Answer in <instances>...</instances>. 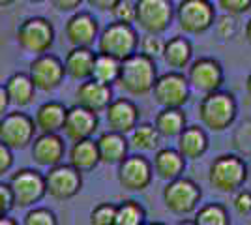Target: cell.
<instances>
[{
    "mask_svg": "<svg viewBox=\"0 0 251 225\" xmlns=\"http://www.w3.org/2000/svg\"><path fill=\"white\" fill-rule=\"evenodd\" d=\"M156 79V62L143 56L141 53H135L120 62V75L116 83L131 96H145L148 92H152Z\"/></svg>",
    "mask_w": 251,
    "mask_h": 225,
    "instance_id": "cell-1",
    "label": "cell"
},
{
    "mask_svg": "<svg viewBox=\"0 0 251 225\" xmlns=\"http://www.w3.org/2000/svg\"><path fill=\"white\" fill-rule=\"evenodd\" d=\"M238 115V103L229 92H212L201 100L199 118L204 128L212 131H223L232 126L234 118Z\"/></svg>",
    "mask_w": 251,
    "mask_h": 225,
    "instance_id": "cell-2",
    "label": "cell"
},
{
    "mask_svg": "<svg viewBox=\"0 0 251 225\" xmlns=\"http://www.w3.org/2000/svg\"><path fill=\"white\" fill-rule=\"evenodd\" d=\"M139 49V34L131 25L111 23L98 36V53L113 56L118 62L129 58Z\"/></svg>",
    "mask_w": 251,
    "mask_h": 225,
    "instance_id": "cell-3",
    "label": "cell"
},
{
    "mask_svg": "<svg viewBox=\"0 0 251 225\" xmlns=\"http://www.w3.org/2000/svg\"><path fill=\"white\" fill-rule=\"evenodd\" d=\"M208 180L218 192H238L248 180V165L236 154H221L210 165Z\"/></svg>",
    "mask_w": 251,
    "mask_h": 225,
    "instance_id": "cell-4",
    "label": "cell"
},
{
    "mask_svg": "<svg viewBox=\"0 0 251 225\" xmlns=\"http://www.w3.org/2000/svg\"><path fill=\"white\" fill-rule=\"evenodd\" d=\"M175 19L171 0H135V23L147 34L161 36Z\"/></svg>",
    "mask_w": 251,
    "mask_h": 225,
    "instance_id": "cell-5",
    "label": "cell"
},
{
    "mask_svg": "<svg viewBox=\"0 0 251 225\" xmlns=\"http://www.w3.org/2000/svg\"><path fill=\"white\" fill-rule=\"evenodd\" d=\"M36 131L38 129L34 118H30L26 113L13 111L0 118V143L10 150H23L30 147Z\"/></svg>",
    "mask_w": 251,
    "mask_h": 225,
    "instance_id": "cell-6",
    "label": "cell"
},
{
    "mask_svg": "<svg viewBox=\"0 0 251 225\" xmlns=\"http://www.w3.org/2000/svg\"><path fill=\"white\" fill-rule=\"evenodd\" d=\"M175 15L186 34L206 32L216 23V8L210 0H182Z\"/></svg>",
    "mask_w": 251,
    "mask_h": 225,
    "instance_id": "cell-7",
    "label": "cell"
},
{
    "mask_svg": "<svg viewBox=\"0 0 251 225\" xmlns=\"http://www.w3.org/2000/svg\"><path fill=\"white\" fill-rule=\"evenodd\" d=\"M11 190V197H13V204L19 208H28L40 203L45 197V180L43 175L36 169H19L13 173L8 182Z\"/></svg>",
    "mask_w": 251,
    "mask_h": 225,
    "instance_id": "cell-8",
    "label": "cell"
},
{
    "mask_svg": "<svg viewBox=\"0 0 251 225\" xmlns=\"http://www.w3.org/2000/svg\"><path fill=\"white\" fill-rule=\"evenodd\" d=\"M201 197H202L201 188L191 178H186V176L171 180L163 188V203L173 214L178 216L191 214L193 210H197Z\"/></svg>",
    "mask_w": 251,
    "mask_h": 225,
    "instance_id": "cell-9",
    "label": "cell"
},
{
    "mask_svg": "<svg viewBox=\"0 0 251 225\" xmlns=\"http://www.w3.org/2000/svg\"><path fill=\"white\" fill-rule=\"evenodd\" d=\"M54 42V28L45 17H28L17 28V43L26 53L45 54Z\"/></svg>",
    "mask_w": 251,
    "mask_h": 225,
    "instance_id": "cell-10",
    "label": "cell"
},
{
    "mask_svg": "<svg viewBox=\"0 0 251 225\" xmlns=\"http://www.w3.org/2000/svg\"><path fill=\"white\" fill-rule=\"evenodd\" d=\"M152 94L156 103L163 109H182L189 100L191 88L188 79L178 72L157 75L156 83L152 86Z\"/></svg>",
    "mask_w": 251,
    "mask_h": 225,
    "instance_id": "cell-11",
    "label": "cell"
},
{
    "mask_svg": "<svg viewBox=\"0 0 251 225\" xmlns=\"http://www.w3.org/2000/svg\"><path fill=\"white\" fill-rule=\"evenodd\" d=\"M43 180H45V195H49L56 201L74 199L83 188V175L75 171L68 163L51 167L43 175Z\"/></svg>",
    "mask_w": 251,
    "mask_h": 225,
    "instance_id": "cell-12",
    "label": "cell"
},
{
    "mask_svg": "<svg viewBox=\"0 0 251 225\" xmlns=\"http://www.w3.org/2000/svg\"><path fill=\"white\" fill-rule=\"evenodd\" d=\"M186 79L189 83V88H195L197 92H202L206 96V94L221 90L223 81H225V74H223V66L220 60L202 56V58H197L195 62L189 64V72Z\"/></svg>",
    "mask_w": 251,
    "mask_h": 225,
    "instance_id": "cell-13",
    "label": "cell"
},
{
    "mask_svg": "<svg viewBox=\"0 0 251 225\" xmlns=\"http://www.w3.org/2000/svg\"><path fill=\"white\" fill-rule=\"evenodd\" d=\"M28 77L34 83L36 90H43V92H52L58 86L62 85L64 77V64L62 60L54 54H40L30 62V72Z\"/></svg>",
    "mask_w": 251,
    "mask_h": 225,
    "instance_id": "cell-14",
    "label": "cell"
},
{
    "mask_svg": "<svg viewBox=\"0 0 251 225\" xmlns=\"http://www.w3.org/2000/svg\"><path fill=\"white\" fill-rule=\"evenodd\" d=\"M152 163L141 154L127 156L118 163V182L127 192H143L152 182Z\"/></svg>",
    "mask_w": 251,
    "mask_h": 225,
    "instance_id": "cell-15",
    "label": "cell"
},
{
    "mask_svg": "<svg viewBox=\"0 0 251 225\" xmlns=\"http://www.w3.org/2000/svg\"><path fill=\"white\" fill-rule=\"evenodd\" d=\"M30 147L34 163L47 169L60 165L66 156V143L58 133H40L34 137Z\"/></svg>",
    "mask_w": 251,
    "mask_h": 225,
    "instance_id": "cell-16",
    "label": "cell"
},
{
    "mask_svg": "<svg viewBox=\"0 0 251 225\" xmlns=\"http://www.w3.org/2000/svg\"><path fill=\"white\" fill-rule=\"evenodd\" d=\"M139 107L127 98H118L109 103L105 109V117L109 124V131H115L120 135L131 133L133 128L139 124Z\"/></svg>",
    "mask_w": 251,
    "mask_h": 225,
    "instance_id": "cell-17",
    "label": "cell"
},
{
    "mask_svg": "<svg viewBox=\"0 0 251 225\" xmlns=\"http://www.w3.org/2000/svg\"><path fill=\"white\" fill-rule=\"evenodd\" d=\"M64 32H66L68 42L74 47H88L90 49L94 42H98L100 28H98V21L90 13L79 11L68 19Z\"/></svg>",
    "mask_w": 251,
    "mask_h": 225,
    "instance_id": "cell-18",
    "label": "cell"
},
{
    "mask_svg": "<svg viewBox=\"0 0 251 225\" xmlns=\"http://www.w3.org/2000/svg\"><path fill=\"white\" fill-rule=\"evenodd\" d=\"M98 115L92 111H86V109L74 105L72 109H68V115H66V122H64V133L70 141H84V139H92V135L98 129Z\"/></svg>",
    "mask_w": 251,
    "mask_h": 225,
    "instance_id": "cell-19",
    "label": "cell"
},
{
    "mask_svg": "<svg viewBox=\"0 0 251 225\" xmlns=\"http://www.w3.org/2000/svg\"><path fill=\"white\" fill-rule=\"evenodd\" d=\"M75 100H77L75 105L98 115V113L105 111L109 107V103L113 101V88L88 79L79 85L77 92H75Z\"/></svg>",
    "mask_w": 251,
    "mask_h": 225,
    "instance_id": "cell-20",
    "label": "cell"
},
{
    "mask_svg": "<svg viewBox=\"0 0 251 225\" xmlns=\"http://www.w3.org/2000/svg\"><path fill=\"white\" fill-rule=\"evenodd\" d=\"M96 147H98V154H100V163H107V165L122 163L129 152V143L126 139V135H120L115 131L101 133L96 139Z\"/></svg>",
    "mask_w": 251,
    "mask_h": 225,
    "instance_id": "cell-21",
    "label": "cell"
},
{
    "mask_svg": "<svg viewBox=\"0 0 251 225\" xmlns=\"http://www.w3.org/2000/svg\"><path fill=\"white\" fill-rule=\"evenodd\" d=\"M96 53L88 47H72L64 60V74L75 81H88L94 68Z\"/></svg>",
    "mask_w": 251,
    "mask_h": 225,
    "instance_id": "cell-22",
    "label": "cell"
},
{
    "mask_svg": "<svg viewBox=\"0 0 251 225\" xmlns=\"http://www.w3.org/2000/svg\"><path fill=\"white\" fill-rule=\"evenodd\" d=\"M186 169V160L180 156L176 149H159L154 154V163H152V171L165 182L176 180L182 176V173Z\"/></svg>",
    "mask_w": 251,
    "mask_h": 225,
    "instance_id": "cell-23",
    "label": "cell"
},
{
    "mask_svg": "<svg viewBox=\"0 0 251 225\" xmlns=\"http://www.w3.org/2000/svg\"><path fill=\"white\" fill-rule=\"evenodd\" d=\"M208 135L199 126H186L178 135V152L184 160H199L208 150Z\"/></svg>",
    "mask_w": 251,
    "mask_h": 225,
    "instance_id": "cell-24",
    "label": "cell"
},
{
    "mask_svg": "<svg viewBox=\"0 0 251 225\" xmlns=\"http://www.w3.org/2000/svg\"><path fill=\"white\" fill-rule=\"evenodd\" d=\"M66 115H68V109L60 101H47L40 105L34 115L36 129H40L42 133H58L64 129Z\"/></svg>",
    "mask_w": 251,
    "mask_h": 225,
    "instance_id": "cell-25",
    "label": "cell"
},
{
    "mask_svg": "<svg viewBox=\"0 0 251 225\" xmlns=\"http://www.w3.org/2000/svg\"><path fill=\"white\" fill-rule=\"evenodd\" d=\"M70 163L75 171H79L81 175L83 173H90L94 171L96 167L100 165V154H98V147H96L94 139H84V141H77L72 145L70 149Z\"/></svg>",
    "mask_w": 251,
    "mask_h": 225,
    "instance_id": "cell-26",
    "label": "cell"
},
{
    "mask_svg": "<svg viewBox=\"0 0 251 225\" xmlns=\"http://www.w3.org/2000/svg\"><path fill=\"white\" fill-rule=\"evenodd\" d=\"M161 56L169 68H175V70L188 68L193 58V45L184 36H173L165 42Z\"/></svg>",
    "mask_w": 251,
    "mask_h": 225,
    "instance_id": "cell-27",
    "label": "cell"
},
{
    "mask_svg": "<svg viewBox=\"0 0 251 225\" xmlns=\"http://www.w3.org/2000/svg\"><path fill=\"white\" fill-rule=\"evenodd\" d=\"M6 94L10 103L15 107H26L34 101V94H36V86L30 81L28 74H13L6 81Z\"/></svg>",
    "mask_w": 251,
    "mask_h": 225,
    "instance_id": "cell-28",
    "label": "cell"
},
{
    "mask_svg": "<svg viewBox=\"0 0 251 225\" xmlns=\"http://www.w3.org/2000/svg\"><path fill=\"white\" fill-rule=\"evenodd\" d=\"M154 128L161 137H178L186 128V113L182 109H161L157 113Z\"/></svg>",
    "mask_w": 251,
    "mask_h": 225,
    "instance_id": "cell-29",
    "label": "cell"
},
{
    "mask_svg": "<svg viewBox=\"0 0 251 225\" xmlns=\"http://www.w3.org/2000/svg\"><path fill=\"white\" fill-rule=\"evenodd\" d=\"M129 147L141 152H154L159 150V143H161V135L157 133L154 124H137L133 131L129 133Z\"/></svg>",
    "mask_w": 251,
    "mask_h": 225,
    "instance_id": "cell-30",
    "label": "cell"
},
{
    "mask_svg": "<svg viewBox=\"0 0 251 225\" xmlns=\"http://www.w3.org/2000/svg\"><path fill=\"white\" fill-rule=\"evenodd\" d=\"M118 75H120V62L116 58L96 53L94 68H92V75H90L92 81L111 86L118 81Z\"/></svg>",
    "mask_w": 251,
    "mask_h": 225,
    "instance_id": "cell-31",
    "label": "cell"
},
{
    "mask_svg": "<svg viewBox=\"0 0 251 225\" xmlns=\"http://www.w3.org/2000/svg\"><path fill=\"white\" fill-rule=\"evenodd\" d=\"M147 224V212L143 204L137 201H122L116 204L115 210V225H145Z\"/></svg>",
    "mask_w": 251,
    "mask_h": 225,
    "instance_id": "cell-32",
    "label": "cell"
},
{
    "mask_svg": "<svg viewBox=\"0 0 251 225\" xmlns=\"http://www.w3.org/2000/svg\"><path fill=\"white\" fill-rule=\"evenodd\" d=\"M193 222L195 225H230V218L223 204L208 203L201 206Z\"/></svg>",
    "mask_w": 251,
    "mask_h": 225,
    "instance_id": "cell-33",
    "label": "cell"
},
{
    "mask_svg": "<svg viewBox=\"0 0 251 225\" xmlns=\"http://www.w3.org/2000/svg\"><path fill=\"white\" fill-rule=\"evenodd\" d=\"M21 225H58V218L47 206H32L25 214Z\"/></svg>",
    "mask_w": 251,
    "mask_h": 225,
    "instance_id": "cell-34",
    "label": "cell"
},
{
    "mask_svg": "<svg viewBox=\"0 0 251 225\" xmlns=\"http://www.w3.org/2000/svg\"><path fill=\"white\" fill-rule=\"evenodd\" d=\"M163 47H165V42L161 40V36H154V34H145L139 38V49H141V54L147 56L150 60L156 62V58H159L163 54Z\"/></svg>",
    "mask_w": 251,
    "mask_h": 225,
    "instance_id": "cell-35",
    "label": "cell"
},
{
    "mask_svg": "<svg viewBox=\"0 0 251 225\" xmlns=\"http://www.w3.org/2000/svg\"><path fill=\"white\" fill-rule=\"evenodd\" d=\"M116 204L101 203L90 212V225H115Z\"/></svg>",
    "mask_w": 251,
    "mask_h": 225,
    "instance_id": "cell-36",
    "label": "cell"
},
{
    "mask_svg": "<svg viewBox=\"0 0 251 225\" xmlns=\"http://www.w3.org/2000/svg\"><path fill=\"white\" fill-rule=\"evenodd\" d=\"M111 11L115 15L116 23H124V25L135 23V2L133 0H118Z\"/></svg>",
    "mask_w": 251,
    "mask_h": 225,
    "instance_id": "cell-37",
    "label": "cell"
},
{
    "mask_svg": "<svg viewBox=\"0 0 251 225\" xmlns=\"http://www.w3.org/2000/svg\"><path fill=\"white\" fill-rule=\"evenodd\" d=\"M220 8L227 15H242L248 10H251V0H218Z\"/></svg>",
    "mask_w": 251,
    "mask_h": 225,
    "instance_id": "cell-38",
    "label": "cell"
},
{
    "mask_svg": "<svg viewBox=\"0 0 251 225\" xmlns=\"http://www.w3.org/2000/svg\"><path fill=\"white\" fill-rule=\"evenodd\" d=\"M232 206L240 216L251 214V192L248 190H238L234 199H232Z\"/></svg>",
    "mask_w": 251,
    "mask_h": 225,
    "instance_id": "cell-39",
    "label": "cell"
},
{
    "mask_svg": "<svg viewBox=\"0 0 251 225\" xmlns=\"http://www.w3.org/2000/svg\"><path fill=\"white\" fill-rule=\"evenodd\" d=\"M13 197H11V190L8 184L0 182V218L10 214V210L13 208Z\"/></svg>",
    "mask_w": 251,
    "mask_h": 225,
    "instance_id": "cell-40",
    "label": "cell"
},
{
    "mask_svg": "<svg viewBox=\"0 0 251 225\" xmlns=\"http://www.w3.org/2000/svg\"><path fill=\"white\" fill-rule=\"evenodd\" d=\"M13 163H15L13 150H10L8 147H4V145L0 143V176L8 175V173L11 171V167H13Z\"/></svg>",
    "mask_w": 251,
    "mask_h": 225,
    "instance_id": "cell-41",
    "label": "cell"
},
{
    "mask_svg": "<svg viewBox=\"0 0 251 225\" xmlns=\"http://www.w3.org/2000/svg\"><path fill=\"white\" fill-rule=\"evenodd\" d=\"M83 0H51V4L58 11H74L81 6Z\"/></svg>",
    "mask_w": 251,
    "mask_h": 225,
    "instance_id": "cell-42",
    "label": "cell"
},
{
    "mask_svg": "<svg viewBox=\"0 0 251 225\" xmlns=\"http://www.w3.org/2000/svg\"><path fill=\"white\" fill-rule=\"evenodd\" d=\"M86 2H88L92 8H96V10L111 11L116 6V2H118V0H86Z\"/></svg>",
    "mask_w": 251,
    "mask_h": 225,
    "instance_id": "cell-43",
    "label": "cell"
},
{
    "mask_svg": "<svg viewBox=\"0 0 251 225\" xmlns=\"http://www.w3.org/2000/svg\"><path fill=\"white\" fill-rule=\"evenodd\" d=\"M8 107H10V100H8L4 85H0V118L8 113Z\"/></svg>",
    "mask_w": 251,
    "mask_h": 225,
    "instance_id": "cell-44",
    "label": "cell"
},
{
    "mask_svg": "<svg viewBox=\"0 0 251 225\" xmlns=\"http://www.w3.org/2000/svg\"><path fill=\"white\" fill-rule=\"evenodd\" d=\"M244 36H246V42L251 45V19L246 23V28H244Z\"/></svg>",
    "mask_w": 251,
    "mask_h": 225,
    "instance_id": "cell-45",
    "label": "cell"
},
{
    "mask_svg": "<svg viewBox=\"0 0 251 225\" xmlns=\"http://www.w3.org/2000/svg\"><path fill=\"white\" fill-rule=\"evenodd\" d=\"M0 225H19L13 218L10 216H4V218H0Z\"/></svg>",
    "mask_w": 251,
    "mask_h": 225,
    "instance_id": "cell-46",
    "label": "cell"
},
{
    "mask_svg": "<svg viewBox=\"0 0 251 225\" xmlns=\"http://www.w3.org/2000/svg\"><path fill=\"white\" fill-rule=\"evenodd\" d=\"M176 225H195V222H193V220H182V222H178Z\"/></svg>",
    "mask_w": 251,
    "mask_h": 225,
    "instance_id": "cell-47",
    "label": "cell"
},
{
    "mask_svg": "<svg viewBox=\"0 0 251 225\" xmlns=\"http://www.w3.org/2000/svg\"><path fill=\"white\" fill-rule=\"evenodd\" d=\"M15 0H0V8H4V6H10V4H13Z\"/></svg>",
    "mask_w": 251,
    "mask_h": 225,
    "instance_id": "cell-48",
    "label": "cell"
},
{
    "mask_svg": "<svg viewBox=\"0 0 251 225\" xmlns=\"http://www.w3.org/2000/svg\"><path fill=\"white\" fill-rule=\"evenodd\" d=\"M246 88H248V94L251 96V74H250V77H248V81H246Z\"/></svg>",
    "mask_w": 251,
    "mask_h": 225,
    "instance_id": "cell-49",
    "label": "cell"
},
{
    "mask_svg": "<svg viewBox=\"0 0 251 225\" xmlns=\"http://www.w3.org/2000/svg\"><path fill=\"white\" fill-rule=\"evenodd\" d=\"M26 2H32V4H40V2H45V0H26Z\"/></svg>",
    "mask_w": 251,
    "mask_h": 225,
    "instance_id": "cell-50",
    "label": "cell"
},
{
    "mask_svg": "<svg viewBox=\"0 0 251 225\" xmlns=\"http://www.w3.org/2000/svg\"><path fill=\"white\" fill-rule=\"evenodd\" d=\"M145 225H163V224H145Z\"/></svg>",
    "mask_w": 251,
    "mask_h": 225,
    "instance_id": "cell-51",
    "label": "cell"
},
{
    "mask_svg": "<svg viewBox=\"0 0 251 225\" xmlns=\"http://www.w3.org/2000/svg\"><path fill=\"white\" fill-rule=\"evenodd\" d=\"M171 2H173V0H171Z\"/></svg>",
    "mask_w": 251,
    "mask_h": 225,
    "instance_id": "cell-52",
    "label": "cell"
}]
</instances>
